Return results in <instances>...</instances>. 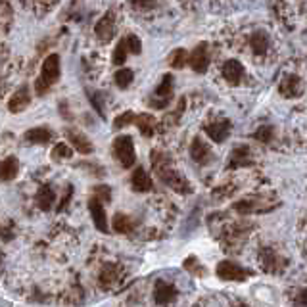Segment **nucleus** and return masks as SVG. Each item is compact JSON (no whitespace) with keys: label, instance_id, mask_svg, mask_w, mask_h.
Segmentation results:
<instances>
[{"label":"nucleus","instance_id":"nucleus-1","mask_svg":"<svg viewBox=\"0 0 307 307\" xmlns=\"http://www.w3.org/2000/svg\"><path fill=\"white\" fill-rule=\"evenodd\" d=\"M278 196L275 192H267V194H253V196H246L242 200L234 201L232 208L238 211L240 215H253V213H269L275 208H278Z\"/></svg>","mask_w":307,"mask_h":307},{"label":"nucleus","instance_id":"nucleus-2","mask_svg":"<svg viewBox=\"0 0 307 307\" xmlns=\"http://www.w3.org/2000/svg\"><path fill=\"white\" fill-rule=\"evenodd\" d=\"M60 79V58L58 54H50V56L42 62V69L38 75L37 83H35V90L38 96L46 94V90Z\"/></svg>","mask_w":307,"mask_h":307},{"label":"nucleus","instance_id":"nucleus-3","mask_svg":"<svg viewBox=\"0 0 307 307\" xmlns=\"http://www.w3.org/2000/svg\"><path fill=\"white\" fill-rule=\"evenodd\" d=\"M215 273H217V277L221 280H227V282H244V280H248V277L253 275L251 269L242 267V265L234 263V261H229V259L221 261L217 269H215Z\"/></svg>","mask_w":307,"mask_h":307},{"label":"nucleus","instance_id":"nucleus-4","mask_svg":"<svg viewBox=\"0 0 307 307\" xmlns=\"http://www.w3.org/2000/svg\"><path fill=\"white\" fill-rule=\"evenodd\" d=\"M158 169V175H160V179H162L169 188H173L175 192H179V194H192V186L190 182L186 181L184 177H182L179 171H175L171 169L167 163H163L160 167H156Z\"/></svg>","mask_w":307,"mask_h":307},{"label":"nucleus","instance_id":"nucleus-5","mask_svg":"<svg viewBox=\"0 0 307 307\" xmlns=\"http://www.w3.org/2000/svg\"><path fill=\"white\" fill-rule=\"evenodd\" d=\"M114 154L119 160V163L125 169H131L136 162V152H134V142L129 134H121L114 140Z\"/></svg>","mask_w":307,"mask_h":307},{"label":"nucleus","instance_id":"nucleus-6","mask_svg":"<svg viewBox=\"0 0 307 307\" xmlns=\"http://www.w3.org/2000/svg\"><path fill=\"white\" fill-rule=\"evenodd\" d=\"M171 98H173V75L167 73V75H163L162 83L156 86V90H154L152 98L148 100V104L156 108V110H163V108L169 106Z\"/></svg>","mask_w":307,"mask_h":307},{"label":"nucleus","instance_id":"nucleus-7","mask_svg":"<svg viewBox=\"0 0 307 307\" xmlns=\"http://www.w3.org/2000/svg\"><path fill=\"white\" fill-rule=\"evenodd\" d=\"M259 261H261V267L267 273H273V275H278L286 269L288 261L282 255H278L273 248H261L259 251Z\"/></svg>","mask_w":307,"mask_h":307},{"label":"nucleus","instance_id":"nucleus-8","mask_svg":"<svg viewBox=\"0 0 307 307\" xmlns=\"http://www.w3.org/2000/svg\"><path fill=\"white\" fill-rule=\"evenodd\" d=\"M203 131L208 133L213 142H225L227 138H229L230 131H232V123H230L229 119H217V121H213V123H208L203 127Z\"/></svg>","mask_w":307,"mask_h":307},{"label":"nucleus","instance_id":"nucleus-9","mask_svg":"<svg viewBox=\"0 0 307 307\" xmlns=\"http://www.w3.org/2000/svg\"><path fill=\"white\" fill-rule=\"evenodd\" d=\"M188 64L196 73H206L210 66V52H208V42H200L198 46L192 50L188 56Z\"/></svg>","mask_w":307,"mask_h":307},{"label":"nucleus","instance_id":"nucleus-10","mask_svg":"<svg viewBox=\"0 0 307 307\" xmlns=\"http://www.w3.org/2000/svg\"><path fill=\"white\" fill-rule=\"evenodd\" d=\"M278 92L284 98H299L303 92V83L299 75H284L278 83Z\"/></svg>","mask_w":307,"mask_h":307},{"label":"nucleus","instance_id":"nucleus-11","mask_svg":"<svg viewBox=\"0 0 307 307\" xmlns=\"http://www.w3.org/2000/svg\"><path fill=\"white\" fill-rule=\"evenodd\" d=\"M190 158L200 165H206L213 160V152H211L210 144L203 142L200 136H196L190 144Z\"/></svg>","mask_w":307,"mask_h":307},{"label":"nucleus","instance_id":"nucleus-12","mask_svg":"<svg viewBox=\"0 0 307 307\" xmlns=\"http://www.w3.org/2000/svg\"><path fill=\"white\" fill-rule=\"evenodd\" d=\"M94 31H96V37L100 38L102 42L112 40V37L115 35V14L112 12V10H110L104 18L96 23Z\"/></svg>","mask_w":307,"mask_h":307},{"label":"nucleus","instance_id":"nucleus-13","mask_svg":"<svg viewBox=\"0 0 307 307\" xmlns=\"http://www.w3.org/2000/svg\"><path fill=\"white\" fill-rule=\"evenodd\" d=\"M251 163L253 160H251V152L248 146H236L229 156L227 169H240V167H248Z\"/></svg>","mask_w":307,"mask_h":307},{"label":"nucleus","instance_id":"nucleus-14","mask_svg":"<svg viewBox=\"0 0 307 307\" xmlns=\"http://www.w3.org/2000/svg\"><path fill=\"white\" fill-rule=\"evenodd\" d=\"M175 297H177V288L173 286V284L165 282V280H158L156 282V286H154V299H156V303L167 305V303L175 301Z\"/></svg>","mask_w":307,"mask_h":307},{"label":"nucleus","instance_id":"nucleus-15","mask_svg":"<svg viewBox=\"0 0 307 307\" xmlns=\"http://www.w3.org/2000/svg\"><path fill=\"white\" fill-rule=\"evenodd\" d=\"M66 136L67 140H69V144L75 148L79 154H92V150H94V146H92V142L86 138L83 133H79V131H75V129H66Z\"/></svg>","mask_w":307,"mask_h":307},{"label":"nucleus","instance_id":"nucleus-16","mask_svg":"<svg viewBox=\"0 0 307 307\" xmlns=\"http://www.w3.org/2000/svg\"><path fill=\"white\" fill-rule=\"evenodd\" d=\"M223 77H225V81L229 85H240V81L244 77V66L240 64L238 60H227L225 66H223Z\"/></svg>","mask_w":307,"mask_h":307},{"label":"nucleus","instance_id":"nucleus-17","mask_svg":"<svg viewBox=\"0 0 307 307\" xmlns=\"http://www.w3.org/2000/svg\"><path fill=\"white\" fill-rule=\"evenodd\" d=\"M29 102H31V96H29V86L21 85L18 90L14 92V96L10 98L8 110L12 112V114H19V112H23V110L27 108Z\"/></svg>","mask_w":307,"mask_h":307},{"label":"nucleus","instance_id":"nucleus-18","mask_svg":"<svg viewBox=\"0 0 307 307\" xmlns=\"http://www.w3.org/2000/svg\"><path fill=\"white\" fill-rule=\"evenodd\" d=\"M131 184H133V190L136 192H150L152 190V179H150V173L146 171L144 167H136L131 175Z\"/></svg>","mask_w":307,"mask_h":307},{"label":"nucleus","instance_id":"nucleus-19","mask_svg":"<svg viewBox=\"0 0 307 307\" xmlns=\"http://www.w3.org/2000/svg\"><path fill=\"white\" fill-rule=\"evenodd\" d=\"M88 211H90V215H92V221H94V227L100 232H108V221H106V210L104 206L100 203L98 200H88Z\"/></svg>","mask_w":307,"mask_h":307},{"label":"nucleus","instance_id":"nucleus-20","mask_svg":"<svg viewBox=\"0 0 307 307\" xmlns=\"http://www.w3.org/2000/svg\"><path fill=\"white\" fill-rule=\"evenodd\" d=\"M35 200H37V206L42 211L52 210V206H54V201H56V192L52 190V186H50V184H42V186L37 190Z\"/></svg>","mask_w":307,"mask_h":307},{"label":"nucleus","instance_id":"nucleus-21","mask_svg":"<svg viewBox=\"0 0 307 307\" xmlns=\"http://www.w3.org/2000/svg\"><path fill=\"white\" fill-rule=\"evenodd\" d=\"M269 35L265 31H255V33H251L249 35V46L253 50V54L255 56H265L269 50Z\"/></svg>","mask_w":307,"mask_h":307},{"label":"nucleus","instance_id":"nucleus-22","mask_svg":"<svg viewBox=\"0 0 307 307\" xmlns=\"http://www.w3.org/2000/svg\"><path fill=\"white\" fill-rule=\"evenodd\" d=\"M18 173H19L18 158L10 156V158L0 162V181H12V179L18 177Z\"/></svg>","mask_w":307,"mask_h":307},{"label":"nucleus","instance_id":"nucleus-23","mask_svg":"<svg viewBox=\"0 0 307 307\" xmlns=\"http://www.w3.org/2000/svg\"><path fill=\"white\" fill-rule=\"evenodd\" d=\"M134 123L138 127V131L142 136L150 138L154 133H156V119H154L150 114H140V115H134Z\"/></svg>","mask_w":307,"mask_h":307},{"label":"nucleus","instance_id":"nucleus-24","mask_svg":"<svg viewBox=\"0 0 307 307\" xmlns=\"http://www.w3.org/2000/svg\"><path fill=\"white\" fill-rule=\"evenodd\" d=\"M23 138H25L27 142H33V144H46L50 142L52 133L48 131L46 127H35V129H29L27 133L23 134Z\"/></svg>","mask_w":307,"mask_h":307},{"label":"nucleus","instance_id":"nucleus-25","mask_svg":"<svg viewBox=\"0 0 307 307\" xmlns=\"http://www.w3.org/2000/svg\"><path fill=\"white\" fill-rule=\"evenodd\" d=\"M133 229H134V223L131 217H127L125 213H115V217H114L115 232H119V234H129V232H133Z\"/></svg>","mask_w":307,"mask_h":307},{"label":"nucleus","instance_id":"nucleus-26","mask_svg":"<svg viewBox=\"0 0 307 307\" xmlns=\"http://www.w3.org/2000/svg\"><path fill=\"white\" fill-rule=\"evenodd\" d=\"M186 62H188V52L184 48H177L169 56V66L175 67V69H182L186 66Z\"/></svg>","mask_w":307,"mask_h":307},{"label":"nucleus","instance_id":"nucleus-27","mask_svg":"<svg viewBox=\"0 0 307 307\" xmlns=\"http://www.w3.org/2000/svg\"><path fill=\"white\" fill-rule=\"evenodd\" d=\"M253 138H255L258 142L269 144L275 138V127H273V125H261L258 131L253 133Z\"/></svg>","mask_w":307,"mask_h":307},{"label":"nucleus","instance_id":"nucleus-28","mask_svg":"<svg viewBox=\"0 0 307 307\" xmlns=\"http://www.w3.org/2000/svg\"><path fill=\"white\" fill-rule=\"evenodd\" d=\"M73 156V150H71V146L66 142H60L58 146H54V150H52V160L54 162H64V160H69Z\"/></svg>","mask_w":307,"mask_h":307},{"label":"nucleus","instance_id":"nucleus-29","mask_svg":"<svg viewBox=\"0 0 307 307\" xmlns=\"http://www.w3.org/2000/svg\"><path fill=\"white\" fill-rule=\"evenodd\" d=\"M127 52H129L127 42H125V38H121V40H119V44H117V46H115V50H114L112 62H114L115 66H123L125 60H127Z\"/></svg>","mask_w":307,"mask_h":307},{"label":"nucleus","instance_id":"nucleus-30","mask_svg":"<svg viewBox=\"0 0 307 307\" xmlns=\"http://www.w3.org/2000/svg\"><path fill=\"white\" fill-rule=\"evenodd\" d=\"M134 79V73L131 69H119L117 73H115V85L119 86V88H127V86L133 83Z\"/></svg>","mask_w":307,"mask_h":307},{"label":"nucleus","instance_id":"nucleus-31","mask_svg":"<svg viewBox=\"0 0 307 307\" xmlns=\"http://www.w3.org/2000/svg\"><path fill=\"white\" fill-rule=\"evenodd\" d=\"M117 267L115 265H106L104 271H102V275H100V280H102V284H112V282H115L117 280Z\"/></svg>","mask_w":307,"mask_h":307},{"label":"nucleus","instance_id":"nucleus-32","mask_svg":"<svg viewBox=\"0 0 307 307\" xmlns=\"http://www.w3.org/2000/svg\"><path fill=\"white\" fill-rule=\"evenodd\" d=\"M184 269H186V271H190L192 275H206V269L201 267L200 261L194 258V255L188 258V259H184Z\"/></svg>","mask_w":307,"mask_h":307},{"label":"nucleus","instance_id":"nucleus-33","mask_svg":"<svg viewBox=\"0 0 307 307\" xmlns=\"http://www.w3.org/2000/svg\"><path fill=\"white\" fill-rule=\"evenodd\" d=\"M134 123V114L133 112H123L121 115H117L114 121V129H123L127 125Z\"/></svg>","mask_w":307,"mask_h":307},{"label":"nucleus","instance_id":"nucleus-34","mask_svg":"<svg viewBox=\"0 0 307 307\" xmlns=\"http://www.w3.org/2000/svg\"><path fill=\"white\" fill-rule=\"evenodd\" d=\"M92 192H94V200H98L100 203H102V201L108 203V201L112 200V190H110V186H94Z\"/></svg>","mask_w":307,"mask_h":307},{"label":"nucleus","instance_id":"nucleus-35","mask_svg":"<svg viewBox=\"0 0 307 307\" xmlns=\"http://www.w3.org/2000/svg\"><path fill=\"white\" fill-rule=\"evenodd\" d=\"M125 42H127L129 52H133V54H140L142 52V42H140V38L136 37V35H129V37L125 38Z\"/></svg>","mask_w":307,"mask_h":307},{"label":"nucleus","instance_id":"nucleus-36","mask_svg":"<svg viewBox=\"0 0 307 307\" xmlns=\"http://www.w3.org/2000/svg\"><path fill=\"white\" fill-rule=\"evenodd\" d=\"M90 102H92V106H94V110H96V112H98V115H100V117H106L104 104H102V94H98V92H94V94H90Z\"/></svg>","mask_w":307,"mask_h":307},{"label":"nucleus","instance_id":"nucleus-37","mask_svg":"<svg viewBox=\"0 0 307 307\" xmlns=\"http://www.w3.org/2000/svg\"><path fill=\"white\" fill-rule=\"evenodd\" d=\"M129 4L138 10H150L156 6V0H129Z\"/></svg>","mask_w":307,"mask_h":307},{"label":"nucleus","instance_id":"nucleus-38","mask_svg":"<svg viewBox=\"0 0 307 307\" xmlns=\"http://www.w3.org/2000/svg\"><path fill=\"white\" fill-rule=\"evenodd\" d=\"M73 194V186H67V194L64 196V200H62V203L58 206V211H64L66 210V206H67V201H69V196Z\"/></svg>","mask_w":307,"mask_h":307},{"label":"nucleus","instance_id":"nucleus-39","mask_svg":"<svg viewBox=\"0 0 307 307\" xmlns=\"http://www.w3.org/2000/svg\"><path fill=\"white\" fill-rule=\"evenodd\" d=\"M297 303H299V305H303V307H307V288H303V290L297 294Z\"/></svg>","mask_w":307,"mask_h":307}]
</instances>
